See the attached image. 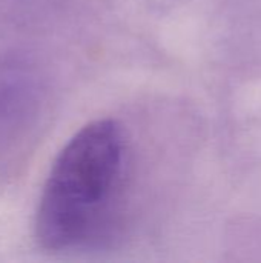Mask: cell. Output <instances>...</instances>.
<instances>
[{
	"instance_id": "1",
	"label": "cell",
	"mask_w": 261,
	"mask_h": 263,
	"mask_svg": "<svg viewBox=\"0 0 261 263\" xmlns=\"http://www.w3.org/2000/svg\"><path fill=\"white\" fill-rule=\"evenodd\" d=\"M123 126L102 119L83 126L58 153L38 202L35 237L52 253L98 247L117 230L128 188Z\"/></svg>"
},
{
	"instance_id": "2",
	"label": "cell",
	"mask_w": 261,
	"mask_h": 263,
	"mask_svg": "<svg viewBox=\"0 0 261 263\" xmlns=\"http://www.w3.org/2000/svg\"><path fill=\"white\" fill-rule=\"evenodd\" d=\"M32 112V94L26 80L17 76L0 77V146L14 140Z\"/></svg>"
}]
</instances>
